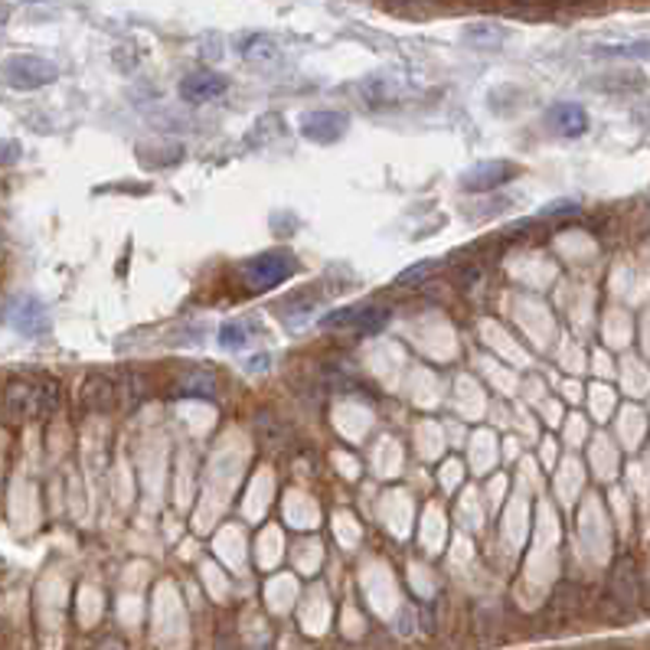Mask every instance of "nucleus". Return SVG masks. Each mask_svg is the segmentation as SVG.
Segmentation results:
<instances>
[{"label": "nucleus", "instance_id": "f257e3e1", "mask_svg": "<svg viewBox=\"0 0 650 650\" xmlns=\"http://www.w3.org/2000/svg\"><path fill=\"white\" fill-rule=\"evenodd\" d=\"M60 386L47 376H17L4 389V409L17 422H37L60 409Z\"/></svg>", "mask_w": 650, "mask_h": 650}, {"label": "nucleus", "instance_id": "f03ea898", "mask_svg": "<svg viewBox=\"0 0 650 650\" xmlns=\"http://www.w3.org/2000/svg\"><path fill=\"white\" fill-rule=\"evenodd\" d=\"M141 396H145V386L132 373H92L83 383V392H79V399L89 412L125 409V405L141 402Z\"/></svg>", "mask_w": 650, "mask_h": 650}, {"label": "nucleus", "instance_id": "7ed1b4c3", "mask_svg": "<svg viewBox=\"0 0 650 650\" xmlns=\"http://www.w3.org/2000/svg\"><path fill=\"white\" fill-rule=\"evenodd\" d=\"M57 79H60V66L43 60V57H30V53L11 57L4 66H0V83L17 89V92H34V89H43Z\"/></svg>", "mask_w": 650, "mask_h": 650}, {"label": "nucleus", "instance_id": "20e7f679", "mask_svg": "<svg viewBox=\"0 0 650 650\" xmlns=\"http://www.w3.org/2000/svg\"><path fill=\"white\" fill-rule=\"evenodd\" d=\"M298 272V259L288 252H262L255 259L246 262L242 278L252 291H272L278 285H285L291 275Z\"/></svg>", "mask_w": 650, "mask_h": 650}, {"label": "nucleus", "instance_id": "39448f33", "mask_svg": "<svg viewBox=\"0 0 650 650\" xmlns=\"http://www.w3.org/2000/svg\"><path fill=\"white\" fill-rule=\"evenodd\" d=\"M392 311L386 304H353V308H340L334 314H327L321 324L330 330H350V334H376L389 324Z\"/></svg>", "mask_w": 650, "mask_h": 650}, {"label": "nucleus", "instance_id": "423d86ee", "mask_svg": "<svg viewBox=\"0 0 650 650\" xmlns=\"http://www.w3.org/2000/svg\"><path fill=\"white\" fill-rule=\"evenodd\" d=\"M4 324L14 327L24 337H43L50 330V311L40 298L34 295H21L14 301H8L4 308Z\"/></svg>", "mask_w": 650, "mask_h": 650}, {"label": "nucleus", "instance_id": "0eeeda50", "mask_svg": "<svg viewBox=\"0 0 650 650\" xmlns=\"http://www.w3.org/2000/svg\"><path fill=\"white\" fill-rule=\"evenodd\" d=\"M588 57L598 60H650V37L634 34H604L585 43Z\"/></svg>", "mask_w": 650, "mask_h": 650}, {"label": "nucleus", "instance_id": "6e6552de", "mask_svg": "<svg viewBox=\"0 0 650 650\" xmlns=\"http://www.w3.org/2000/svg\"><path fill=\"white\" fill-rule=\"evenodd\" d=\"M226 89H229V79L213 70H200V73H190L180 79V99L190 105H207V102L226 96Z\"/></svg>", "mask_w": 650, "mask_h": 650}, {"label": "nucleus", "instance_id": "1a4fd4ad", "mask_svg": "<svg viewBox=\"0 0 650 650\" xmlns=\"http://www.w3.org/2000/svg\"><path fill=\"white\" fill-rule=\"evenodd\" d=\"M350 128L347 115L343 112H334V109H321V112H311L304 115L301 122V135L314 145H334L343 138V132Z\"/></svg>", "mask_w": 650, "mask_h": 650}, {"label": "nucleus", "instance_id": "9d476101", "mask_svg": "<svg viewBox=\"0 0 650 650\" xmlns=\"http://www.w3.org/2000/svg\"><path fill=\"white\" fill-rule=\"evenodd\" d=\"M513 177H516V167L510 161H484V164L471 167L461 184H464V190L477 193V190H497Z\"/></svg>", "mask_w": 650, "mask_h": 650}, {"label": "nucleus", "instance_id": "9b49d317", "mask_svg": "<svg viewBox=\"0 0 650 650\" xmlns=\"http://www.w3.org/2000/svg\"><path fill=\"white\" fill-rule=\"evenodd\" d=\"M549 122H552V128H555L559 135H565V138H582V135L588 132V112H585L582 105H575V102H559V105H552Z\"/></svg>", "mask_w": 650, "mask_h": 650}, {"label": "nucleus", "instance_id": "f8f14e48", "mask_svg": "<svg viewBox=\"0 0 650 650\" xmlns=\"http://www.w3.org/2000/svg\"><path fill=\"white\" fill-rule=\"evenodd\" d=\"M239 53H242V60H252V63H275L278 60V43L275 40H268L265 34H246V37H239Z\"/></svg>", "mask_w": 650, "mask_h": 650}, {"label": "nucleus", "instance_id": "ddd939ff", "mask_svg": "<svg viewBox=\"0 0 650 650\" xmlns=\"http://www.w3.org/2000/svg\"><path fill=\"white\" fill-rule=\"evenodd\" d=\"M177 392H180L184 399H216L220 379L210 376V373H187V376L177 383Z\"/></svg>", "mask_w": 650, "mask_h": 650}, {"label": "nucleus", "instance_id": "4468645a", "mask_svg": "<svg viewBox=\"0 0 650 650\" xmlns=\"http://www.w3.org/2000/svg\"><path fill=\"white\" fill-rule=\"evenodd\" d=\"M255 334H259V327L252 321H226L220 327V343L226 350H242L255 340Z\"/></svg>", "mask_w": 650, "mask_h": 650}, {"label": "nucleus", "instance_id": "2eb2a0df", "mask_svg": "<svg viewBox=\"0 0 650 650\" xmlns=\"http://www.w3.org/2000/svg\"><path fill=\"white\" fill-rule=\"evenodd\" d=\"M643 79L634 76V73H621V76H601V83L595 89H604V92H627V89H640Z\"/></svg>", "mask_w": 650, "mask_h": 650}, {"label": "nucleus", "instance_id": "dca6fc26", "mask_svg": "<svg viewBox=\"0 0 650 650\" xmlns=\"http://www.w3.org/2000/svg\"><path fill=\"white\" fill-rule=\"evenodd\" d=\"M435 268H438V262H415V265H409L405 272L396 275V285H415V282H425V278L435 275Z\"/></svg>", "mask_w": 650, "mask_h": 650}, {"label": "nucleus", "instance_id": "f3484780", "mask_svg": "<svg viewBox=\"0 0 650 650\" xmlns=\"http://www.w3.org/2000/svg\"><path fill=\"white\" fill-rule=\"evenodd\" d=\"M99 650H128V647H125V640H118V637H109V640H102V643H99Z\"/></svg>", "mask_w": 650, "mask_h": 650}, {"label": "nucleus", "instance_id": "a211bd4d", "mask_svg": "<svg viewBox=\"0 0 650 650\" xmlns=\"http://www.w3.org/2000/svg\"><path fill=\"white\" fill-rule=\"evenodd\" d=\"M8 17H11V14H8V11H4V8H0V30H4V24H8Z\"/></svg>", "mask_w": 650, "mask_h": 650}]
</instances>
